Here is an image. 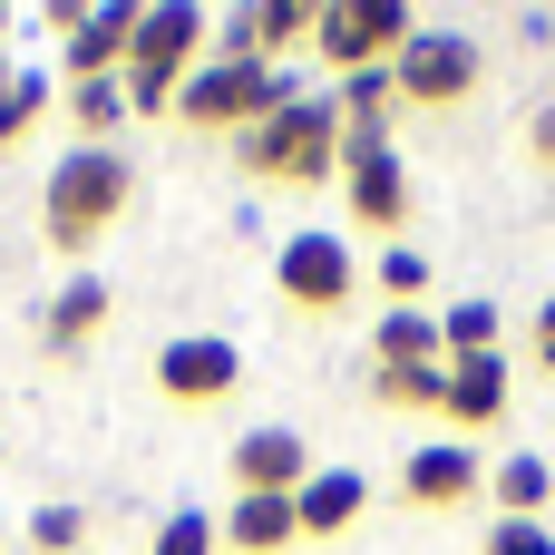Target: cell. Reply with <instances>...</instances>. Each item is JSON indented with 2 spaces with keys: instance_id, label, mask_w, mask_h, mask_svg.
<instances>
[{
  "instance_id": "obj_4",
  "label": "cell",
  "mask_w": 555,
  "mask_h": 555,
  "mask_svg": "<svg viewBox=\"0 0 555 555\" xmlns=\"http://www.w3.org/2000/svg\"><path fill=\"white\" fill-rule=\"evenodd\" d=\"M302 98V78L293 68H234V59H195V78L176 88V127H195V137H254L273 107H293Z\"/></svg>"
},
{
  "instance_id": "obj_11",
  "label": "cell",
  "mask_w": 555,
  "mask_h": 555,
  "mask_svg": "<svg viewBox=\"0 0 555 555\" xmlns=\"http://www.w3.org/2000/svg\"><path fill=\"white\" fill-rule=\"evenodd\" d=\"M127 39H137V0H98L68 20V78H127Z\"/></svg>"
},
{
  "instance_id": "obj_30",
  "label": "cell",
  "mask_w": 555,
  "mask_h": 555,
  "mask_svg": "<svg viewBox=\"0 0 555 555\" xmlns=\"http://www.w3.org/2000/svg\"><path fill=\"white\" fill-rule=\"evenodd\" d=\"M537 371H546V380H555V302H546V312H537Z\"/></svg>"
},
{
  "instance_id": "obj_31",
  "label": "cell",
  "mask_w": 555,
  "mask_h": 555,
  "mask_svg": "<svg viewBox=\"0 0 555 555\" xmlns=\"http://www.w3.org/2000/svg\"><path fill=\"white\" fill-rule=\"evenodd\" d=\"M0 88H10V49H0Z\"/></svg>"
},
{
  "instance_id": "obj_24",
  "label": "cell",
  "mask_w": 555,
  "mask_h": 555,
  "mask_svg": "<svg viewBox=\"0 0 555 555\" xmlns=\"http://www.w3.org/2000/svg\"><path fill=\"white\" fill-rule=\"evenodd\" d=\"M371 400L380 410H439L449 400V361L439 371H371Z\"/></svg>"
},
{
  "instance_id": "obj_25",
  "label": "cell",
  "mask_w": 555,
  "mask_h": 555,
  "mask_svg": "<svg viewBox=\"0 0 555 555\" xmlns=\"http://www.w3.org/2000/svg\"><path fill=\"white\" fill-rule=\"evenodd\" d=\"M380 293H390V312H420V293H429V263L410 254V244H380V273H371Z\"/></svg>"
},
{
  "instance_id": "obj_22",
  "label": "cell",
  "mask_w": 555,
  "mask_h": 555,
  "mask_svg": "<svg viewBox=\"0 0 555 555\" xmlns=\"http://www.w3.org/2000/svg\"><path fill=\"white\" fill-rule=\"evenodd\" d=\"M68 127H88L78 146H107V127H127V88L117 78H68Z\"/></svg>"
},
{
  "instance_id": "obj_21",
  "label": "cell",
  "mask_w": 555,
  "mask_h": 555,
  "mask_svg": "<svg viewBox=\"0 0 555 555\" xmlns=\"http://www.w3.org/2000/svg\"><path fill=\"white\" fill-rule=\"evenodd\" d=\"M498 332H507V322H498V302H488V293H468V302H449V312H439L449 361H488V351H498Z\"/></svg>"
},
{
  "instance_id": "obj_18",
  "label": "cell",
  "mask_w": 555,
  "mask_h": 555,
  "mask_svg": "<svg viewBox=\"0 0 555 555\" xmlns=\"http://www.w3.org/2000/svg\"><path fill=\"white\" fill-rule=\"evenodd\" d=\"M371 361H380V371H439V361H449V341H439V312H380V332H371Z\"/></svg>"
},
{
  "instance_id": "obj_29",
  "label": "cell",
  "mask_w": 555,
  "mask_h": 555,
  "mask_svg": "<svg viewBox=\"0 0 555 555\" xmlns=\"http://www.w3.org/2000/svg\"><path fill=\"white\" fill-rule=\"evenodd\" d=\"M527 156L555 176V107H546V117H527Z\"/></svg>"
},
{
  "instance_id": "obj_20",
  "label": "cell",
  "mask_w": 555,
  "mask_h": 555,
  "mask_svg": "<svg viewBox=\"0 0 555 555\" xmlns=\"http://www.w3.org/2000/svg\"><path fill=\"white\" fill-rule=\"evenodd\" d=\"M332 107H341V127H390L400 78L390 68H351V78H332Z\"/></svg>"
},
{
  "instance_id": "obj_23",
  "label": "cell",
  "mask_w": 555,
  "mask_h": 555,
  "mask_svg": "<svg viewBox=\"0 0 555 555\" xmlns=\"http://www.w3.org/2000/svg\"><path fill=\"white\" fill-rule=\"evenodd\" d=\"M39 117H49V78H39V68H10V88H0V156H10Z\"/></svg>"
},
{
  "instance_id": "obj_32",
  "label": "cell",
  "mask_w": 555,
  "mask_h": 555,
  "mask_svg": "<svg viewBox=\"0 0 555 555\" xmlns=\"http://www.w3.org/2000/svg\"><path fill=\"white\" fill-rule=\"evenodd\" d=\"M0 39H10V10H0Z\"/></svg>"
},
{
  "instance_id": "obj_8",
  "label": "cell",
  "mask_w": 555,
  "mask_h": 555,
  "mask_svg": "<svg viewBox=\"0 0 555 555\" xmlns=\"http://www.w3.org/2000/svg\"><path fill=\"white\" fill-rule=\"evenodd\" d=\"M390 78H400V107H468L478 98V39L468 29H420L390 59Z\"/></svg>"
},
{
  "instance_id": "obj_3",
  "label": "cell",
  "mask_w": 555,
  "mask_h": 555,
  "mask_svg": "<svg viewBox=\"0 0 555 555\" xmlns=\"http://www.w3.org/2000/svg\"><path fill=\"white\" fill-rule=\"evenodd\" d=\"M215 39V20L195 10V0H156V10H137V39H127V117H166L176 107V88L195 78V49Z\"/></svg>"
},
{
  "instance_id": "obj_16",
  "label": "cell",
  "mask_w": 555,
  "mask_h": 555,
  "mask_svg": "<svg viewBox=\"0 0 555 555\" xmlns=\"http://www.w3.org/2000/svg\"><path fill=\"white\" fill-rule=\"evenodd\" d=\"M439 420H449V429H498V420H507V361H498V351H488V361H449Z\"/></svg>"
},
{
  "instance_id": "obj_15",
  "label": "cell",
  "mask_w": 555,
  "mask_h": 555,
  "mask_svg": "<svg viewBox=\"0 0 555 555\" xmlns=\"http://www.w3.org/2000/svg\"><path fill=\"white\" fill-rule=\"evenodd\" d=\"M98 332H107V283H98V273L59 283V293H49V322H39V341H49L59 361H78V351H88Z\"/></svg>"
},
{
  "instance_id": "obj_9",
  "label": "cell",
  "mask_w": 555,
  "mask_h": 555,
  "mask_svg": "<svg viewBox=\"0 0 555 555\" xmlns=\"http://www.w3.org/2000/svg\"><path fill=\"white\" fill-rule=\"evenodd\" d=\"M351 283H361V273H351V244H341V234H322V224H312V234H283V254H273V293H283L293 312H341Z\"/></svg>"
},
{
  "instance_id": "obj_26",
  "label": "cell",
  "mask_w": 555,
  "mask_h": 555,
  "mask_svg": "<svg viewBox=\"0 0 555 555\" xmlns=\"http://www.w3.org/2000/svg\"><path fill=\"white\" fill-rule=\"evenodd\" d=\"M215 546H224V527H215L205 507H176V517L156 527V546H146V555H215Z\"/></svg>"
},
{
  "instance_id": "obj_19",
  "label": "cell",
  "mask_w": 555,
  "mask_h": 555,
  "mask_svg": "<svg viewBox=\"0 0 555 555\" xmlns=\"http://www.w3.org/2000/svg\"><path fill=\"white\" fill-rule=\"evenodd\" d=\"M488 498H498V517H546L555 507V468L537 459V449H517V459L488 468Z\"/></svg>"
},
{
  "instance_id": "obj_27",
  "label": "cell",
  "mask_w": 555,
  "mask_h": 555,
  "mask_svg": "<svg viewBox=\"0 0 555 555\" xmlns=\"http://www.w3.org/2000/svg\"><path fill=\"white\" fill-rule=\"evenodd\" d=\"M29 546L39 555H88V517H78V507H39V517H29Z\"/></svg>"
},
{
  "instance_id": "obj_13",
  "label": "cell",
  "mask_w": 555,
  "mask_h": 555,
  "mask_svg": "<svg viewBox=\"0 0 555 555\" xmlns=\"http://www.w3.org/2000/svg\"><path fill=\"white\" fill-rule=\"evenodd\" d=\"M400 498H410V507H429V517H439V507H468V498H478V449L429 439V449L400 468Z\"/></svg>"
},
{
  "instance_id": "obj_7",
  "label": "cell",
  "mask_w": 555,
  "mask_h": 555,
  "mask_svg": "<svg viewBox=\"0 0 555 555\" xmlns=\"http://www.w3.org/2000/svg\"><path fill=\"white\" fill-rule=\"evenodd\" d=\"M312 29H322V0H254V10H224L215 20V59L283 68L293 49H312Z\"/></svg>"
},
{
  "instance_id": "obj_1",
  "label": "cell",
  "mask_w": 555,
  "mask_h": 555,
  "mask_svg": "<svg viewBox=\"0 0 555 555\" xmlns=\"http://www.w3.org/2000/svg\"><path fill=\"white\" fill-rule=\"evenodd\" d=\"M127 195H137V166L117 156V146H68L59 166H49V195H39V234L59 244V254H88L117 215H127Z\"/></svg>"
},
{
  "instance_id": "obj_5",
  "label": "cell",
  "mask_w": 555,
  "mask_h": 555,
  "mask_svg": "<svg viewBox=\"0 0 555 555\" xmlns=\"http://www.w3.org/2000/svg\"><path fill=\"white\" fill-rule=\"evenodd\" d=\"M341 215L361 224V234H380V244H400V224H410V166H400V137L390 127H341Z\"/></svg>"
},
{
  "instance_id": "obj_14",
  "label": "cell",
  "mask_w": 555,
  "mask_h": 555,
  "mask_svg": "<svg viewBox=\"0 0 555 555\" xmlns=\"http://www.w3.org/2000/svg\"><path fill=\"white\" fill-rule=\"evenodd\" d=\"M361 507H371V478H361V468H312V478H302V498H293V517H302V537H312V546L351 537V527H361Z\"/></svg>"
},
{
  "instance_id": "obj_2",
  "label": "cell",
  "mask_w": 555,
  "mask_h": 555,
  "mask_svg": "<svg viewBox=\"0 0 555 555\" xmlns=\"http://www.w3.org/2000/svg\"><path fill=\"white\" fill-rule=\"evenodd\" d=\"M244 176L254 185H332L341 176V107H332V88L312 98H293V107H273L254 137H244Z\"/></svg>"
},
{
  "instance_id": "obj_12",
  "label": "cell",
  "mask_w": 555,
  "mask_h": 555,
  "mask_svg": "<svg viewBox=\"0 0 555 555\" xmlns=\"http://www.w3.org/2000/svg\"><path fill=\"white\" fill-rule=\"evenodd\" d=\"M302 478H312V449H302L293 429L234 439V498H302Z\"/></svg>"
},
{
  "instance_id": "obj_6",
  "label": "cell",
  "mask_w": 555,
  "mask_h": 555,
  "mask_svg": "<svg viewBox=\"0 0 555 555\" xmlns=\"http://www.w3.org/2000/svg\"><path fill=\"white\" fill-rule=\"evenodd\" d=\"M410 39H420V10H410V0H322V29H312V49H322L332 78L390 68Z\"/></svg>"
},
{
  "instance_id": "obj_28",
  "label": "cell",
  "mask_w": 555,
  "mask_h": 555,
  "mask_svg": "<svg viewBox=\"0 0 555 555\" xmlns=\"http://www.w3.org/2000/svg\"><path fill=\"white\" fill-rule=\"evenodd\" d=\"M478 555H555V527H546V517H498Z\"/></svg>"
},
{
  "instance_id": "obj_10",
  "label": "cell",
  "mask_w": 555,
  "mask_h": 555,
  "mask_svg": "<svg viewBox=\"0 0 555 555\" xmlns=\"http://www.w3.org/2000/svg\"><path fill=\"white\" fill-rule=\"evenodd\" d=\"M234 380H244V351H234L224 332H185V341L156 351V390H166V410H224Z\"/></svg>"
},
{
  "instance_id": "obj_17",
  "label": "cell",
  "mask_w": 555,
  "mask_h": 555,
  "mask_svg": "<svg viewBox=\"0 0 555 555\" xmlns=\"http://www.w3.org/2000/svg\"><path fill=\"white\" fill-rule=\"evenodd\" d=\"M215 527H224V546H234V555H283V546H302L293 498H234Z\"/></svg>"
}]
</instances>
